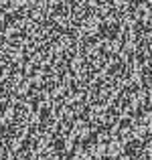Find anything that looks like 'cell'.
Instances as JSON below:
<instances>
[{"label":"cell","mask_w":152,"mask_h":160,"mask_svg":"<svg viewBox=\"0 0 152 160\" xmlns=\"http://www.w3.org/2000/svg\"><path fill=\"white\" fill-rule=\"evenodd\" d=\"M152 122V0H0V160L118 154Z\"/></svg>","instance_id":"6da1fadb"}]
</instances>
